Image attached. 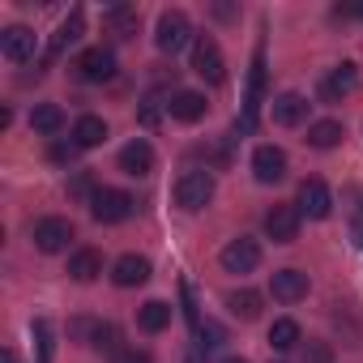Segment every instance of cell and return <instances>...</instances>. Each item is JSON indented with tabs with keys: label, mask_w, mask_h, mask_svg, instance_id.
Returning a JSON list of instances; mask_svg holds the SVG:
<instances>
[{
	"label": "cell",
	"mask_w": 363,
	"mask_h": 363,
	"mask_svg": "<svg viewBox=\"0 0 363 363\" xmlns=\"http://www.w3.org/2000/svg\"><path fill=\"white\" fill-rule=\"evenodd\" d=\"M210 197H214V175L210 171H184L175 179V206L179 210H206L210 206Z\"/></svg>",
	"instance_id": "6da1fadb"
},
{
	"label": "cell",
	"mask_w": 363,
	"mask_h": 363,
	"mask_svg": "<svg viewBox=\"0 0 363 363\" xmlns=\"http://www.w3.org/2000/svg\"><path fill=\"white\" fill-rule=\"evenodd\" d=\"M189 39H193V22H189V13H179V9H167V13L158 18V30H154V43H158V52L175 56V52L184 48Z\"/></svg>",
	"instance_id": "7a4b0ae2"
},
{
	"label": "cell",
	"mask_w": 363,
	"mask_h": 363,
	"mask_svg": "<svg viewBox=\"0 0 363 363\" xmlns=\"http://www.w3.org/2000/svg\"><path fill=\"white\" fill-rule=\"evenodd\" d=\"M261 99H265V48L252 52V73H248V99H244V120L235 124L240 133H252L257 128V111H261Z\"/></svg>",
	"instance_id": "3957f363"
},
{
	"label": "cell",
	"mask_w": 363,
	"mask_h": 363,
	"mask_svg": "<svg viewBox=\"0 0 363 363\" xmlns=\"http://www.w3.org/2000/svg\"><path fill=\"white\" fill-rule=\"evenodd\" d=\"M133 197L124 193V189H99L94 197H90V214H94V223H124L128 214H133Z\"/></svg>",
	"instance_id": "277c9868"
},
{
	"label": "cell",
	"mask_w": 363,
	"mask_h": 363,
	"mask_svg": "<svg viewBox=\"0 0 363 363\" xmlns=\"http://www.w3.org/2000/svg\"><path fill=\"white\" fill-rule=\"evenodd\" d=\"M193 73L206 77L210 86H218V82L227 77V65H223V52H218V39H214V35H201V39L193 43Z\"/></svg>",
	"instance_id": "5b68a950"
},
{
	"label": "cell",
	"mask_w": 363,
	"mask_h": 363,
	"mask_svg": "<svg viewBox=\"0 0 363 363\" xmlns=\"http://www.w3.org/2000/svg\"><path fill=\"white\" fill-rule=\"evenodd\" d=\"M299 223H303L299 206H274V210L265 214V235H269L274 244H295Z\"/></svg>",
	"instance_id": "8992f818"
},
{
	"label": "cell",
	"mask_w": 363,
	"mask_h": 363,
	"mask_svg": "<svg viewBox=\"0 0 363 363\" xmlns=\"http://www.w3.org/2000/svg\"><path fill=\"white\" fill-rule=\"evenodd\" d=\"M257 265H261V244H257V240L240 235V240H231V244L223 248V269H227V274H252Z\"/></svg>",
	"instance_id": "52a82bcc"
},
{
	"label": "cell",
	"mask_w": 363,
	"mask_h": 363,
	"mask_svg": "<svg viewBox=\"0 0 363 363\" xmlns=\"http://www.w3.org/2000/svg\"><path fill=\"white\" fill-rule=\"evenodd\" d=\"M299 214L303 218H316V223L333 214V197H329L325 179H303V184H299Z\"/></svg>",
	"instance_id": "ba28073f"
},
{
	"label": "cell",
	"mask_w": 363,
	"mask_h": 363,
	"mask_svg": "<svg viewBox=\"0 0 363 363\" xmlns=\"http://www.w3.org/2000/svg\"><path fill=\"white\" fill-rule=\"evenodd\" d=\"M69 240H73V223L69 218H43L35 227V248L39 252H65Z\"/></svg>",
	"instance_id": "9c48e42d"
},
{
	"label": "cell",
	"mask_w": 363,
	"mask_h": 363,
	"mask_svg": "<svg viewBox=\"0 0 363 363\" xmlns=\"http://www.w3.org/2000/svg\"><path fill=\"white\" fill-rule=\"evenodd\" d=\"M252 175H257V184H278V179L286 175V154L278 145H257L252 154Z\"/></svg>",
	"instance_id": "30bf717a"
},
{
	"label": "cell",
	"mask_w": 363,
	"mask_h": 363,
	"mask_svg": "<svg viewBox=\"0 0 363 363\" xmlns=\"http://www.w3.org/2000/svg\"><path fill=\"white\" fill-rule=\"evenodd\" d=\"M77 73H82V82H111L116 77V56L107 48H90V52H82Z\"/></svg>",
	"instance_id": "8fae6325"
},
{
	"label": "cell",
	"mask_w": 363,
	"mask_h": 363,
	"mask_svg": "<svg viewBox=\"0 0 363 363\" xmlns=\"http://www.w3.org/2000/svg\"><path fill=\"white\" fill-rule=\"evenodd\" d=\"M269 291H274L278 303H299V299L308 295V274H299V269H278V274L269 278Z\"/></svg>",
	"instance_id": "7c38bea8"
},
{
	"label": "cell",
	"mask_w": 363,
	"mask_h": 363,
	"mask_svg": "<svg viewBox=\"0 0 363 363\" xmlns=\"http://www.w3.org/2000/svg\"><path fill=\"white\" fill-rule=\"evenodd\" d=\"M0 52H5V60H13V65H26L35 56V30L9 26L5 35H0Z\"/></svg>",
	"instance_id": "4fadbf2b"
},
{
	"label": "cell",
	"mask_w": 363,
	"mask_h": 363,
	"mask_svg": "<svg viewBox=\"0 0 363 363\" xmlns=\"http://www.w3.org/2000/svg\"><path fill=\"white\" fill-rule=\"evenodd\" d=\"M167 111H171V120H179V124H197V120L206 116V94H197V90H175L171 103H167Z\"/></svg>",
	"instance_id": "5bb4252c"
},
{
	"label": "cell",
	"mask_w": 363,
	"mask_h": 363,
	"mask_svg": "<svg viewBox=\"0 0 363 363\" xmlns=\"http://www.w3.org/2000/svg\"><path fill=\"white\" fill-rule=\"evenodd\" d=\"M354 82H359L354 65H350V60H342V65H337V69L320 82V99H325V103H342V99L354 90Z\"/></svg>",
	"instance_id": "9a60e30c"
},
{
	"label": "cell",
	"mask_w": 363,
	"mask_h": 363,
	"mask_svg": "<svg viewBox=\"0 0 363 363\" xmlns=\"http://www.w3.org/2000/svg\"><path fill=\"white\" fill-rule=\"evenodd\" d=\"M303 120H308V99H303V94L286 90V94H278V99H274V124L295 128V124H303Z\"/></svg>",
	"instance_id": "2e32d148"
},
{
	"label": "cell",
	"mask_w": 363,
	"mask_h": 363,
	"mask_svg": "<svg viewBox=\"0 0 363 363\" xmlns=\"http://www.w3.org/2000/svg\"><path fill=\"white\" fill-rule=\"evenodd\" d=\"M120 171L124 175H150L154 171V150H150V141H128L124 150H120Z\"/></svg>",
	"instance_id": "e0dca14e"
},
{
	"label": "cell",
	"mask_w": 363,
	"mask_h": 363,
	"mask_svg": "<svg viewBox=\"0 0 363 363\" xmlns=\"http://www.w3.org/2000/svg\"><path fill=\"white\" fill-rule=\"evenodd\" d=\"M107 141V120L103 116H82L77 124H73V145L77 150H94V145H103Z\"/></svg>",
	"instance_id": "ac0fdd59"
},
{
	"label": "cell",
	"mask_w": 363,
	"mask_h": 363,
	"mask_svg": "<svg viewBox=\"0 0 363 363\" xmlns=\"http://www.w3.org/2000/svg\"><path fill=\"white\" fill-rule=\"evenodd\" d=\"M103 274V252L99 248H77L73 261H69V278L73 282H94Z\"/></svg>",
	"instance_id": "d6986e66"
},
{
	"label": "cell",
	"mask_w": 363,
	"mask_h": 363,
	"mask_svg": "<svg viewBox=\"0 0 363 363\" xmlns=\"http://www.w3.org/2000/svg\"><path fill=\"white\" fill-rule=\"evenodd\" d=\"M145 278H150V261H145V257H133V252L120 257L116 269H111V282H116V286H141Z\"/></svg>",
	"instance_id": "ffe728a7"
},
{
	"label": "cell",
	"mask_w": 363,
	"mask_h": 363,
	"mask_svg": "<svg viewBox=\"0 0 363 363\" xmlns=\"http://www.w3.org/2000/svg\"><path fill=\"white\" fill-rule=\"evenodd\" d=\"M103 22H107V35H116V39H133L137 26H141V18H137L133 5H111Z\"/></svg>",
	"instance_id": "44dd1931"
},
{
	"label": "cell",
	"mask_w": 363,
	"mask_h": 363,
	"mask_svg": "<svg viewBox=\"0 0 363 363\" xmlns=\"http://www.w3.org/2000/svg\"><path fill=\"white\" fill-rule=\"evenodd\" d=\"M82 35H86V18H82V9H73L65 22H60V30H56V39H52V56H60L65 48H73V43H82Z\"/></svg>",
	"instance_id": "7402d4cb"
},
{
	"label": "cell",
	"mask_w": 363,
	"mask_h": 363,
	"mask_svg": "<svg viewBox=\"0 0 363 363\" xmlns=\"http://www.w3.org/2000/svg\"><path fill=\"white\" fill-rule=\"evenodd\" d=\"M30 128H35L39 137H56V133L65 128V111H60L56 103H39V107L30 111Z\"/></svg>",
	"instance_id": "603a6c76"
},
{
	"label": "cell",
	"mask_w": 363,
	"mask_h": 363,
	"mask_svg": "<svg viewBox=\"0 0 363 363\" xmlns=\"http://www.w3.org/2000/svg\"><path fill=\"white\" fill-rule=\"evenodd\" d=\"M137 325H141L145 333H162V329L171 325V308H167L162 299H150V303H141V312H137Z\"/></svg>",
	"instance_id": "cb8c5ba5"
},
{
	"label": "cell",
	"mask_w": 363,
	"mask_h": 363,
	"mask_svg": "<svg viewBox=\"0 0 363 363\" xmlns=\"http://www.w3.org/2000/svg\"><path fill=\"white\" fill-rule=\"evenodd\" d=\"M342 137H346V133H342L337 120H316V124H308V145H316V150H333Z\"/></svg>",
	"instance_id": "d4e9b609"
},
{
	"label": "cell",
	"mask_w": 363,
	"mask_h": 363,
	"mask_svg": "<svg viewBox=\"0 0 363 363\" xmlns=\"http://www.w3.org/2000/svg\"><path fill=\"white\" fill-rule=\"evenodd\" d=\"M227 308H231L240 320H257V316H261V295L248 291V286H244V291H231V295H227Z\"/></svg>",
	"instance_id": "484cf974"
},
{
	"label": "cell",
	"mask_w": 363,
	"mask_h": 363,
	"mask_svg": "<svg viewBox=\"0 0 363 363\" xmlns=\"http://www.w3.org/2000/svg\"><path fill=\"white\" fill-rule=\"evenodd\" d=\"M299 342H303V333H299V325H295L291 316H282V320L269 325V346H274V350H291V346H299Z\"/></svg>",
	"instance_id": "4316f807"
},
{
	"label": "cell",
	"mask_w": 363,
	"mask_h": 363,
	"mask_svg": "<svg viewBox=\"0 0 363 363\" xmlns=\"http://www.w3.org/2000/svg\"><path fill=\"white\" fill-rule=\"evenodd\" d=\"M223 342H227V329H223L218 320H201V325H197V350H201V354L218 350Z\"/></svg>",
	"instance_id": "83f0119b"
},
{
	"label": "cell",
	"mask_w": 363,
	"mask_h": 363,
	"mask_svg": "<svg viewBox=\"0 0 363 363\" xmlns=\"http://www.w3.org/2000/svg\"><path fill=\"white\" fill-rule=\"evenodd\" d=\"M30 333H35V346H39V363H52V346H56V342H52V320L39 316V320L30 325Z\"/></svg>",
	"instance_id": "f1b7e54d"
},
{
	"label": "cell",
	"mask_w": 363,
	"mask_h": 363,
	"mask_svg": "<svg viewBox=\"0 0 363 363\" xmlns=\"http://www.w3.org/2000/svg\"><path fill=\"white\" fill-rule=\"evenodd\" d=\"M120 342V329L116 325H94V346L99 350H124V346H116Z\"/></svg>",
	"instance_id": "f546056e"
},
{
	"label": "cell",
	"mask_w": 363,
	"mask_h": 363,
	"mask_svg": "<svg viewBox=\"0 0 363 363\" xmlns=\"http://www.w3.org/2000/svg\"><path fill=\"white\" fill-rule=\"evenodd\" d=\"M303 363H333L329 342H303Z\"/></svg>",
	"instance_id": "4dcf8cb0"
},
{
	"label": "cell",
	"mask_w": 363,
	"mask_h": 363,
	"mask_svg": "<svg viewBox=\"0 0 363 363\" xmlns=\"http://www.w3.org/2000/svg\"><path fill=\"white\" fill-rule=\"evenodd\" d=\"M69 193H73V197H86V201H90V197H94L99 189H90V175H86V171H77V179L69 184Z\"/></svg>",
	"instance_id": "1f68e13d"
},
{
	"label": "cell",
	"mask_w": 363,
	"mask_h": 363,
	"mask_svg": "<svg viewBox=\"0 0 363 363\" xmlns=\"http://www.w3.org/2000/svg\"><path fill=\"white\" fill-rule=\"evenodd\" d=\"M111 363H150V354H145V350L124 346V350H116V354H111Z\"/></svg>",
	"instance_id": "d6a6232c"
},
{
	"label": "cell",
	"mask_w": 363,
	"mask_h": 363,
	"mask_svg": "<svg viewBox=\"0 0 363 363\" xmlns=\"http://www.w3.org/2000/svg\"><path fill=\"white\" fill-rule=\"evenodd\" d=\"M141 124H158V99H154V94L141 103Z\"/></svg>",
	"instance_id": "836d02e7"
},
{
	"label": "cell",
	"mask_w": 363,
	"mask_h": 363,
	"mask_svg": "<svg viewBox=\"0 0 363 363\" xmlns=\"http://www.w3.org/2000/svg\"><path fill=\"white\" fill-rule=\"evenodd\" d=\"M73 154H77V145H73V141H69V145H65V141H56V145H52V158H56V162H73Z\"/></svg>",
	"instance_id": "e575fe53"
},
{
	"label": "cell",
	"mask_w": 363,
	"mask_h": 363,
	"mask_svg": "<svg viewBox=\"0 0 363 363\" xmlns=\"http://www.w3.org/2000/svg\"><path fill=\"white\" fill-rule=\"evenodd\" d=\"M337 13H342V18H363V5H342Z\"/></svg>",
	"instance_id": "d590c367"
},
{
	"label": "cell",
	"mask_w": 363,
	"mask_h": 363,
	"mask_svg": "<svg viewBox=\"0 0 363 363\" xmlns=\"http://www.w3.org/2000/svg\"><path fill=\"white\" fill-rule=\"evenodd\" d=\"M0 363H18V354H13V350H5V359H0Z\"/></svg>",
	"instance_id": "8d00e7d4"
},
{
	"label": "cell",
	"mask_w": 363,
	"mask_h": 363,
	"mask_svg": "<svg viewBox=\"0 0 363 363\" xmlns=\"http://www.w3.org/2000/svg\"><path fill=\"white\" fill-rule=\"evenodd\" d=\"M223 363H248V359H240V354H231V359H223Z\"/></svg>",
	"instance_id": "74e56055"
},
{
	"label": "cell",
	"mask_w": 363,
	"mask_h": 363,
	"mask_svg": "<svg viewBox=\"0 0 363 363\" xmlns=\"http://www.w3.org/2000/svg\"><path fill=\"white\" fill-rule=\"evenodd\" d=\"M354 235H359V244H363V227H354Z\"/></svg>",
	"instance_id": "f35d334b"
}]
</instances>
